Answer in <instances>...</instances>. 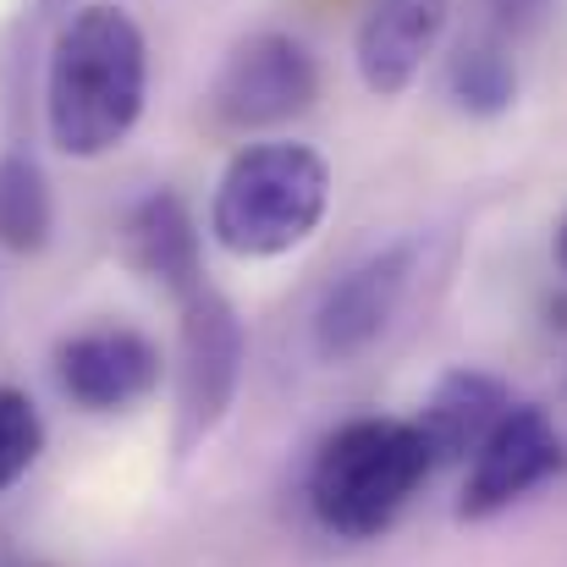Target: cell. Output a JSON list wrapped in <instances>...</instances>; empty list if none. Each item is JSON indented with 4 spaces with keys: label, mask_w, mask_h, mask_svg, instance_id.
Here are the masks:
<instances>
[{
    "label": "cell",
    "mask_w": 567,
    "mask_h": 567,
    "mask_svg": "<svg viewBox=\"0 0 567 567\" xmlns=\"http://www.w3.org/2000/svg\"><path fill=\"white\" fill-rule=\"evenodd\" d=\"M39 452H44V419L33 396L0 385V496L39 463Z\"/></svg>",
    "instance_id": "5bb4252c"
},
{
    "label": "cell",
    "mask_w": 567,
    "mask_h": 567,
    "mask_svg": "<svg viewBox=\"0 0 567 567\" xmlns=\"http://www.w3.org/2000/svg\"><path fill=\"white\" fill-rule=\"evenodd\" d=\"M485 6H491V17H496V33H529V28H540L546 11H551V0H485Z\"/></svg>",
    "instance_id": "9a60e30c"
},
{
    "label": "cell",
    "mask_w": 567,
    "mask_h": 567,
    "mask_svg": "<svg viewBox=\"0 0 567 567\" xmlns=\"http://www.w3.org/2000/svg\"><path fill=\"white\" fill-rule=\"evenodd\" d=\"M507 408H513L507 385L496 375H485V370H446L435 380V391L424 396L413 430L424 435L430 463L446 468V463H463L468 452H480V441L502 424Z\"/></svg>",
    "instance_id": "8fae6325"
},
{
    "label": "cell",
    "mask_w": 567,
    "mask_h": 567,
    "mask_svg": "<svg viewBox=\"0 0 567 567\" xmlns=\"http://www.w3.org/2000/svg\"><path fill=\"white\" fill-rule=\"evenodd\" d=\"M446 6L452 0H370L364 6L353 55H359V78L370 94L391 100L419 78V66L430 61L446 28Z\"/></svg>",
    "instance_id": "9c48e42d"
},
{
    "label": "cell",
    "mask_w": 567,
    "mask_h": 567,
    "mask_svg": "<svg viewBox=\"0 0 567 567\" xmlns=\"http://www.w3.org/2000/svg\"><path fill=\"white\" fill-rule=\"evenodd\" d=\"M122 254L138 276H150L155 287L193 298L204 287V265H198V226H193L188 198L177 188L144 193L127 220H122Z\"/></svg>",
    "instance_id": "30bf717a"
},
{
    "label": "cell",
    "mask_w": 567,
    "mask_h": 567,
    "mask_svg": "<svg viewBox=\"0 0 567 567\" xmlns=\"http://www.w3.org/2000/svg\"><path fill=\"white\" fill-rule=\"evenodd\" d=\"M315 100H320V66H315L309 44L292 33H276V28L237 39L209 83V111L231 133L298 122Z\"/></svg>",
    "instance_id": "277c9868"
},
{
    "label": "cell",
    "mask_w": 567,
    "mask_h": 567,
    "mask_svg": "<svg viewBox=\"0 0 567 567\" xmlns=\"http://www.w3.org/2000/svg\"><path fill=\"white\" fill-rule=\"evenodd\" d=\"M413 276H419V243H385L348 276H337L315 309V353L326 364H353L359 353H370L391 331L396 309L408 303Z\"/></svg>",
    "instance_id": "8992f818"
},
{
    "label": "cell",
    "mask_w": 567,
    "mask_h": 567,
    "mask_svg": "<svg viewBox=\"0 0 567 567\" xmlns=\"http://www.w3.org/2000/svg\"><path fill=\"white\" fill-rule=\"evenodd\" d=\"M55 231V198L39 155L28 144H11L0 155V248L39 254Z\"/></svg>",
    "instance_id": "7c38bea8"
},
{
    "label": "cell",
    "mask_w": 567,
    "mask_h": 567,
    "mask_svg": "<svg viewBox=\"0 0 567 567\" xmlns=\"http://www.w3.org/2000/svg\"><path fill=\"white\" fill-rule=\"evenodd\" d=\"M557 468H563V441H557L551 413L529 408V402L507 408L502 424L480 441V452L468 463V480H463V496H457V518L463 524L496 518L502 507H513L518 496L546 485Z\"/></svg>",
    "instance_id": "52a82bcc"
},
{
    "label": "cell",
    "mask_w": 567,
    "mask_h": 567,
    "mask_svg": "<svg viewBox=\"0 0 567 567\" xmlns=\"http://www.w3.org/2000/svg\"><path fill=\"white\" fill-rule=\"evenodd\" d=\"M435 474L413 419H348L326 435L309 468V507L342 540H375L413 491Z\"/></svg>",
    "instance_id": "3957f363"
},
{
    "label": "cell",
    "mask_w": 567,
    "mask_h": 567,
    "mask_svg": "<svg viewBox=\"0 0 567 567\" xmlns=\"http://www.w3.org/2000/svg\"><path fill=\"white\" fill-rule=\"evenodd\" d=\"M446 94L457 111L468 116H507L513 100H518V66H513V50L502 33H474L452 50L446 61Z\"/></svg>",
    "instance_id": "4fadbf2b"
},
{
    "label": "cell",
    "mask_w": 567,
    "mask_h": 567,
    "mask_svg": "<svg viewBox=\"0 0 567 567\" xmlns=\"http://www.w3.org/2000/svg\"><path fill=\"white\" fill-rule=\"evenodd\" d=\"M161 348L133 326H94L55 348V380L83 413H127L161 385Z\"/></svg>",
    "instance_id": "ba28073f"
},
{
    "label": "cell",
    "mask_w": 567,
    "mask_h": 567,
    "mask_svg": "<svg viewBox=\"0 0 567 567\" xmlns=\"http://www.w3.org/2000/svg\"><path fill=\"white\" fill-rule=\"evenodd\" d=\"M557 259H563V270H567V220L557 226Z\"/></svg>",
    "instance_id": "2e32d148"
},
{
    "label": "cell",
    "mask_w": 567,
    "mask_h": 567,
    "mask_svg": "<svg viewBox=\"0 0 567 567\" xmlns=\"http://www.w3.org/2000/svg\"><path fill=\"white\" fill-rule=\"evenodd\" d=\"M326 204H331V166L309 144L270 138L226 161L209 198V231L237 259H276L315 237Z\"/></svg>",
    "instance_id": "7a4b0ae2"
},
{
    "label": "cell",
    "mask_w": 567,
    "mask_h": 567,
    "mask_svg": "<svg viewBox=\"0 0 567 567\" xmlns=\"http://www.w3.org/2000/svg\"><path fill=\"white\" fill-rule=\"evenodd\" d=\"M248 364V331L237 309L215 292L198 287L183 298V331H177V452L188 457L204 435L220 430L226 408L237 402Z\"/></svg>",
    "instance_id": "5b68a950"
},
{
    "label": "cell",
    "mask_w": 567,
    "mask_h": 567,
    "mask_svg": "<svg viewBox=\"0 0 567 567\" xmlns=\"http://www.w3.org/2000/svg\"><path fill=\"white\" fill-rule=\"evenodd\" d=\"M150 100V39L144 28L94 0L66 17L44 66V127L72 161H100L127 144Z\"/></svg>",
    "instance_id": "6da1fadb"
}]
</instances>
